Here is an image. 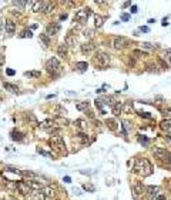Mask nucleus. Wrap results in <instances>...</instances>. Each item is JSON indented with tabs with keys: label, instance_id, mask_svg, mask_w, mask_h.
Here are the masks:
<instances>
[{
	"label": "nucleus",
	"instance_id": "nucleus-30",
	"mask_svg": "<svg viewBox=\"0 0 171 200\" xmlns=\"http://www.w3.org/2000/svg\"><path fill=\"white\" fill-rule=\"evenodd\" d=\"M153 49H157V46L153 43H148V41L141 43V50H153Z\"/></svg>",
	"mask_w": 171,
	"mask_h": 200
},
{
	"label": "nucleus",
	"instance_id": "nucleus-60",
	"mask_svg": "<svg viewBox=\"0 0 171 200\" xmlns=\"http://www.w3.org/2000/svg\"><path fill=\"white\" fill-rule=\"evenodd\" d=\"M66 17H67V15H61V16H60V20H64Z\"/></svg>",
	"mask_w": 171,
	"mask_h": 200
},
{
	"label": "nucleus",
	"instance_id": "nucleus-28",
	"mask_svg": "<svg viewBox=\"0 0 171 200\" xmlns=\"http://www.w3.org/2000/svg\"><path fill=\"white\" fill-rule=\"evenodd\" d=\"M121 104L123 103H115L113 106V107H111V110H113V113L114 114H115V116H120V114H121Z\"/></svg>",
	"mask_w": 171,
	"mask_h": 200
},
{
	"label": "nucleus",
	"instance_id": "nucleus-23",
	"mask_svg": "<svg viewBox=\"0 0 171 200\" xmlns=\"http://www.w3.org/2000/svg\"><path fill=\"white\" fill-rule=\"evenodd\" d=\"M121 112L123 113H131L133 112V103L131 102H126L121 104Z\"/></svg>",
	"mask_w": 171,
	"mask_h": 200
},
{
	"label": "nucleus",
	"instance_id": "nucleus-13",
	"mask_svg": "<svg viewBox=\"0 0 171 200\" xmlns=\"http://www.w3.org/2000/svg\"><path fill=\"white\" fill-rule=\"evenodd\" d=\"M94 50H96V44H94L93 41H87V43L82 44V53L83 55H90V53H93Z\"/></svg>",
	"mask_w": 171,
	"mask_h": 200
},
{
	"label": "nucleus",
	"instance_id": "nucleus-6",
	"mask_svg": "<svg viewBox=\"0 0 171 200\" xmlns=\"http://www.w3.org/2000/svg\"><path fill=\"white\" fill-rule=\"evenodd\" d=\"M46 69H47V72H50V73L57 72V70L60 69V62L57 60L56 57H51V59H49V60L46 62Z\"/></svg>",
	"mask_w": 171,
	"mask_h": 200
},
{
	"label": "nucleus",
	"instance_id": "nucleus-32",
	"mask_svg": "<svg viewBox=\"0 0 171 200\" xmlns=\"http://www.w3.org/2000/svg\"><path fill=\"white\" fill-rule=\"evenodd\" d=\"M3 87L7 89V90H10V92H17V90H19L16 84H10V83H6V81L3 83Z\"/></svg>",
	"mask_w": 171,
	"mask_h": 200
},
{
	"label": "nucleus",
	"instance_id": "nucleus-3",
	"mask_svg": "<svg viewBox=\"0 0 171 200\" xmlns=\"http://www.w3.org/2000/svg\"><path fill=\"white\" fill-rule=\"evenodd\" d=\"M90 15H91V9L90 7H83V9L77 10V12L74 13V20L83 23V22H86V20L89 19Z\"/></svg>",
	"mask_w": 171,
	"mask_h": 200
},
{
	"label": "nucleus",
	"instance_id": "nucleus-56",
	"mask_svg": "<svg viewBox=\"0 0 171 200\" xmlns=\"http://www.w3.org/2000/svg\"><path fill=\"white\" fill-rule=\"evenodd\" d=\"M158 63H160V64H161V66H163V67H164V69H167V64H165V63H164V62H163V60H161V59H160V60H158Z\"/></svg>",
	"mask_w": 171,
	"mask_h": 200
},
{
	"label": "nucleus",
	"instance_id": "nucleus-12",
	"mask_svg": "<svg viewBox=\"0 0 171 200\" xmlns=\"http://www.w3.org/2000/svg\"><path fill=\"white\" fill-rule=\"evenodd\" d=\"M16 190L20 193V194H29V193L32 192V189L27 186L26 182H19V183H16Z\"/></svg>",
	"mask_w": 171,
	"mask_h": 200
},
{
	"label": "nucleus",
	"instance_id": "nucleus-33",
	"mask_svg": "<svg viewBox=\"0 0 171 200\" xmlns=\"http://www.w3.org/2000/svg\"><path fill=\"white\" fill-rule=\"evenodd\" d=\"M40 40L43 41V44H44V46H49L50 44V39H49V36H47L46 33H41L40 34Z\"/></svg>",
	"mask_w": 171,
	"mask_h": 200
},
{
	"label": "nucleus",
	"instance_id": "nucleus-43",
	"mask_svg": "<svg viewBox=\"0 0 171 200\" xmlns=\"http://www.w3.org/2000/svg\"><path fill=\"white\" fill-rule=\"evenodd\" d=\"M54 112L57 113V114H64L66 110L61 107V106H56V109H54Z\"/></svg>",
	"mask_w": 171,
	"mask_h": 200
},
{
	"label": "nucleus",
	"instance_id": "nucleus-2",
	"mask_svg": "<svg viewBox=\"0 0 171 200\" xmlns=\"http://www.w3.org/2000/svg\"><path fill=\"white\" fill-rule=\"evenodd\" d=\"M94 63L100 66V67H106V66L110 64V56L104 52H97L94 55Z\"/></svg>",
	"mask_w": 171,
	"mask_h": 200
},
{
	"label": "nucleus",
	"instance_id": "nucleus-51",
	"mask_svg": "<svg viewBox=\"0 0 171 200\" xmlns=\"http://www.w3.org/2000/svg\"><path fill=\"white\" fill-rule=\"evenodd\" d=\"M3 30H4V22H3V20H0V34L3 33Z\"/></svg>",
	"mask_w": 171,
	"mask_h": 200
},
{
	"label": "nucleus",
	"instance_id": "nucleus-47",
	"mask_svg": "<svg viewBox=\"0 0 171 200\" xmlns=\"http://www.w3.org/2000/svg\"><path fill=\"white\" fill-rule=\"evenodd\" d=\"M58 132H60V130H58V129H49V133L50 135H56V136H58Z\"/></svg>",
	"mask_w": 171,
	"mask_h": 200
},
{
	"label": "nucleus",
	"instance_id": "nucleus-11",
	"mask_svg": "<svg viewBox=\"0 0 171 200\" xmlns=\"http://www.w3.org/2000/svg\"><path fill=\"white\" fill-rule=\"evenodd\" d=\"M4 30L7 33L9 36H13L14 33H16V23L13 22V20H6L4 22Z\"/></svg>",
	"mask_w": 171,
	"mask_h": 200
},
{
	"label": "nucleus",
	"instance_id": "nucleus-15",
	"mask_svg": "<svg viewBox=\"0 0 171 200\" xmlns=\"http://www.w3.org/2000/svg\"><path fill=\"white\" fill-rule=\"evenodd\" d=\"M67 53H69V47L66 46L64 43L58 44V47H57V56L61 57V59H67Z\"/></svg>",
	"mask_w": 171,
	"mask_h": 200
},
{
	"label": "nucleus",
	"instance_id": "nucleus-42",
	"mask_svg": "<svg viewBox=\"0 0 171 200\" xmlns=\"http://www.w3.org/2000/svg\"><path fill=\"white\" fill-rule=\"evenodd\" d=\"M20 175H22V176H29V177H36V173H33V172H22V170H20Z\"/></svg>",
	"mask_w": 171,
	"mask_h": 200
},
{
	"label": "nucleus",
	"instance_id": "nucleus-55",
	"mask_svg": "<svg viewBox=\"0 0 171 200\" xmlns=\"http://www.w3.org/2000/svg\"><path fill=\"white\" fill-rule=\"evenodd\" d=\"M121 19L124 20V22H127V20L130 19V16H128V15H123V16H121Z\"/></svg>",
	"mask_w": 171,
	"mask_h": 200
},
{
	"label": "nucleus",
	"instance_id": "nucleus-54",
	"mask_svg": "<svg viewBox=\"0 0 171 200\" xmlns=\"http://www.w3.org/2000/svg\"><path fill=\"white\" fill-rule=\"evenodd\" d=\"M6 73H7L9 76H13V74H14V70H12V69H7V70H6Z\"/></svg>",
	"mask_w": 171,
	"mask_h": 200
},
{
	"label": "nucleus",
	"instance_id": "nucleus-20",
	"mask_svg": "<svg viewBox=\"0 0 171 200\" xmlns=\"http://www.w3.org/2000/svg\"><path fill=\"white\" fill-rule=\"evenodd\" d=\"M77 140L80 142L82 144H89L90 143V137L86 135V133H77Z\"/></svg>",
	"mask_w": 171,
	"mask_h": 200
},
{
	"label": "nucleus",
	"instance_id": "nucleus-10",
	"mask_svg": "<svg viewBox=\"0 0 171 200\" xmlns=\"http://www.w3.org/2000/svg\"><path fill=\"white\" fill-rule=\"evenodd\" d=\"M58 32H60V24L58 23H50L46 27V34L47 36H54Z\"/></svg>",
	"mask_w": 171,
	"mask_h": 200
},
{
	"label": "nucleus",
	"instance_id": "nucleus-17",
	"mask_svg": "<svg viewBox=\"0 0 171 200\" xmlns=\"http://www.w3.org/2000/svg\"><path fill=\"white\" fill-rule=\"evenodd\" d=\"M41 192L44 193V197H49V199H51V197H54V196H56V189H54V187H50V186L43 187V190H41Z\"/></svg>",
	"mask_w": 171,
	"mask_h": 200
},
{
	"label": "nucleus",
	"instance_id": "nucleus-34",
	"mask_svg": "<svg viewBox=\"0 0 171 200\" xmlns=\"http://www.w3.org/2000/svg\"><path fill=\"white\" fill-rule=\"evenodd\" d=\"M74 126H76V127H79V129H86V126H87V123H86V121H84V120H76V121H74Z\"/></svg>",
	"mask_w": 171,
	"mask_h": 200
},
{
	"label": "nucleus",
	"instance_id": "nucleus-16",
	"mask_svg": "<svg viewBox=\"0 0 171 200\" xmlns=\"http://www.w3.org/2000/svg\"><path fill=\"white\" fill-rule=\"evenodd\" d=\"M26 183H27V186L32 189L33 192H36V190H43L41 183L40 182H37V180H26Z\"/></svg>",
	"mask_w": 171,
	"mask_h": 200
},
{
	"label": "nucleus",
	"instance_id": "nucleus-39",
	"mask_svg": "<svg viewBox=\"0 0 171 200\" xmlns=\"http://www.w3.org/2000/svg\"><path fill=\"white\" fill-rule=\"evenodd\" d=\"M12 139H13V140H19V142H20V140H22V139H23V135H22V133H19V132H13V136H12Z\"/></svg>",
	"mask_w": 171,
	"mask_h": 200
},
{
	"label": "nucleus",
	"instance_id": "nucleus-53",
	"mask_svg": "<svg viewBox=\"0 0 171 200\" xmlns=\"http://www.w3.org/2000/svg\"><path fill=\"white\" fill-rule=\"evenodd\" d=\"M140 116H143V117H147V119H151V114H147V113H140Z\"/></svg>",
	"mask_w": 171,
	"mask_h": 200
},
{
	"label": "nucleus",
	"instance_id": "nucleus-50",
	"mask_svg": "<svg viewBox=\"0 0 171 200\" xmlns=\"http://www.w3.org/2000/svg\"><path fill=\"white\" fill-rule=\"evenodd\" d=\"M86 114H87V117H90V119H94V113L91 112V110H87Z\"/></svg>",
	"mask_w": 171,
	"mask_h": 200
},
{
	"label": "nucleus",
	"instance_id": "nucleus-44",
	"mask_svg": "<svg viewBox=\"0 0 171 200\" xmlns=\"http://www.w3.org/2000/svg\"><path fill=\"white\" fill-rule=\"evenodd\" d=\"M14 4H16V6H19V7H25V6H27V4H29V1H14Z\"/></svg>",
	"mask_w": 171,
	"mask_h": 200
},
{
	"label": "nucleus",
	"instance_id": "nucleus-31",
	"mask_svg": "<svg viewBox=\"0 0 171 200\" xmlns=\"http://www.w3.org/2000/svg\"><path fill=\"white\" fill-rule=\"evenodd\" d=\"M133 55L136 57H144V56H147V52L141 50V49H136V50H133Z\"/></svg>",
	"mask_w": 171,
	"mask_h": 200
},
{
	"label": "nucleus",
	"instance_id": "nucleus-57",
	"mask_svg": "<svg viewBox=\"0 0 171 200\" xmlns=\"http://www.w3.org/2000/svg\"><path fill=\"white\" fill-rule=\"evenodd\" d=\"M3 63H4V56H3V55H0V66H1Z\"/></svg>",
	"mask_w": 171,
	"mask_h": 200
},
{
	"label": "nucleus",
	"instance_id": "nucleus-46",
	"mask_svg": "<svg viewBox=\"0 0 171 200\" xmlns=\"http://www.w3.org/2000/svg\"><path fill=\"white\" fill-rule=\"evenodd\" d=\"M6 170H9V172H13V173H17V175H20V170H17L16 167H10V166H7V167H6Z\"/></svg>",
	"mask_w": 171,
	"mask_h": 200
},
{
	"label": "nucleus",
	"instance_id": "nucleus-25",
	"mask_svg": "<svg viewBox=\"0 0 171 200\" xmlns=\"http://www.w3.org/2000/svg\"><path fill=\"white\" fill-rule=\"evenodd\" d=\"M80 112H86V110H89L90 107V103L89 102H80V103H77V106H76Z\"/></svg>",
	"mask_w": 171,
	"mask_h": 200
},
{
	"label": "nucleus",
	"instance_id": "nucleus-21",
	"mask_svg": "<svg viewBox=\"0 0 171 200\" xmlns=\"http://www.w3.org/2000/svg\"><path fill=\"white\" fill-rule=\"evenodd\" d=\"M160 126H161V129H163L164 132H168V133H171V119L163 120V121L160 123Z\"/></svg>",
	"mask_w": 171,
	"mask_h": 200
},
{
	"label": "nucleus",
	"instance_id": "nucleus-35",
	"mask_svg": "<svg viewBox=\"0 0 171 200\" xmlns=\"http://www.w3.org/2000/svg\"><path fill=\"white\" fill-rule=\"evenodd\" d=\"M53 126H54V121L53 120H46V121L41 123V127H44V129H49V127L51 129Z\"/></svg>",
	"mask_w": 171,
	"mask_h": 200
},
{
	"label": "nucleus",
	"instance_id": "nucleus-19",
	"mask_svg": "<svg viewBox=\"0 0 171 200\" xmlns=\"http://www.w3.org/2000/svg\"><path fill=\"white\" fill-rule=\"evenodd\" d=\"M106 126L108 127V130H111V132H115L117 129H118V123L115 121L114 119H107L106 120Z\"/></svg>",
	"mask_w": 171,
	"mask_h": 200
},
{
	"label": "nucleus",
	"instance_id": "nucleus-49",
	"mask_svg": "<svg viewBox=\"0 0 171 200\" xmlns=\"http://www.w3.org/2000/svg\"><path fill=\"white\" fill-rule=\"evenodd\" d=\"M123 126H124V129H126V132H128V130H130V123H128V121H123Z\"/></svg>",
	"mask_w": 171,
	"mask_h": 200
},
{
	"label": "nucleus",
	"instance_id": "nucleus-37",
	"mask_svg": "<svg viewBox=\"0 0 171 200\" xmlns=\"http://www.w3.org/2000/svg\"><path fill=\"white\" fill-rule=\"evenodd\" d=\"M84 34V37H87V39H91V37H94V32L91 30V29H87V30H84L83 32Z\"/></svg>",
	"mask_w": 171,
	"mask_h": 200
},
{
	"label": "nucleus",
	"instance_id": "nucleus-1",
	"mask_svg": "<svg viewBox=\"0 0 171 200\" xmlns=\"http://www.w3.org/2000/svg\"><path fill=\"white\" fill-rule=\"evenodd\" d=\"M151 164L147 159H137L134 164V173L136 175H143V176H150L151 175Z\"/></svg>",
	"mask_w": 171,
	"mask_h": 200
},
{
	"label": "nucleus",
	"instance_id": "nucleus-26",
	"mask_svg": "<svg viewBox=\"0 0 171 200\" xmlns=\"http://www.w3.org/2000/svg\"><path fill=\"white\" fill-rule=\"evenodd\" d=\"M53 121L56 123L57 126H67L69 124V120L66 119V117H56Z\"/></svg>",
	"mask_w": 171,
	"mask_h": 200
},
{
	"label": "nucleus",
	"instance_id": "nucleus-41",
	"mask_svg": "<svg viewBox=\"0 0 171 200\" xmlns=\"http://www.w3.org/2000/svg\"><path fill=\"white\" fill-rule=\"evenodd\" d=\"M26 76H30V77H40V72H26Z\"/></svg>",
	"mask_w": 171,
	"mask_h": 200
},
{
	"label": "nucleus",
	"instance_id": "nucleus-52",
	"mask_svg": "<svg viewBox=\"0 0 171 200\" xmlns=\"http://www.w3.org/2000/svg\"><path fill=\"white\" fill-rule=\"evenodd\" d=\"M155 200H165V196H164V194H161V193H160V194L157 196V199H155Z\"/></svg>",
	"mask_w": 171,
	"mask_h": 200
},
{
	"label": "nucleus",
	"instance_id": "nucleus-58",
	"mask_svg": "<svg viewBox=\"0 0 171 200\" xmlns=\"http://www.w3.org/2000/svg\"><path fill=\"white\" fill-rule=\"evenodd\" d=\"M131 13H137V6H133L131 7Z\"/></svg>",
	"mask_w": 171,
	"mask_h": 200
},
{
	"label": "nucleus",
	"instance_id": "nucleus-38",
	"mask_svg": "<svg viewBox=\"0 0 171 200\" xmlns=\"http://www.w3.org/2000/svg\"><path fill=\"white\" fill-rule=\"evenodd\" d=\"M164 57L167 59V62L171 64V49H167L165 52H164Z\"/></svg>",
	"mask_w": 171,
	"mask_h": 200
},
{
	"label": "nucleus",
	"instance_id": "nucleus-59",
	"mask_svg": "<svg viewBox=\"0 0 171 200\" xmlns=\"http://www.w3.org/2000/svg\"><path fill=\"white\" fill-rule=\"evenodd\" d=\"M64 182H66V183H70V182H71V179L67 176V177H64Z\"/></svg>",
	"mask_w": 171,
	"mask_h": 200
},
{
	"label": "nucleus",
	"instance_id": "nucleus-24",
	"mask_svg": "<svg viewBox=\"0 0 171 200\" xmlns=\"http://www.w3.org/2000/svg\"><path fill=\"white\" fill-rule=\"evenodd\" d=\"M103 24H104V17L100 16V15H96V16H94V26L98 29V27H101Z\"/></svg>",
	"mask_w": 171,
	"mask_h": 200
},
{
	"label": "nucleus",
	"instance_id": "nucleus-8",
	"mask_svg": "<svg viewBox=\"0 0 171 200\" xmlns=\"http://www.w3.org/2000/svg\"><path fill=\"white\" fill-rule=\"evenodd\" d=\"M49 144L53 146V147H56V149H63L64 147V140H63V137L60 136H53L49 139Z\"/></svg>",
	"mask_w": 171,
	"mask_h": 200
},
{
	"label": "nucleus",
	"instance_id": "nucleus-18",
	"mask_svg": "<svg viewBox=\"0 0 171 200\" xmlns=\"http://www.w3.org/2000/svg\"><path fill=\"white\" fill-rule=\"evenodd\" d=\"M64 44L67 47H74L76 46V36L74 34H67L64 39Z\"/></svg>",
	"mask_w": 171,
	"mask_h": 200
},
{
	"label": "nucleus",
	"instance_id": "nucleus-22",
	"mask_svg": "<svg viewBox=\"0 0 171 200\" xmlns=\"http://www.w3.org/2000/svg\"><path fill=\"white\" fill-rule=\"evenodd\" d=\"M32 200H46L44 197V193L41 190H36V192L32 193Z\"/></svg>",
	"mask_w": 171,
	"mask_h": 200
},
{
	"label": "nucleus",
	"instance_id": "nucleus-27",
	"mask_svg": "<svg viewBox=\"0 0 171 200\" xmlns=\"http://www.w3.org/2000/svg\"><path fill=\"white\" fill-rule=\"evenodd\" d=\"M87 67H89V64L86 63V62H79V63H76V69H77L79 72H86Z\"/></svg>",
	"mask_w": 171,
	"mask_h": 200
},
{
	"label": "nucleus",
	"instance_id": "nucleus-7",
	"mask_svg": "<svg viewBox=\"0 0 171 200\" xmlns=\"http://www.w3.org/2000/svg\"><path fill=\"white\" fill-rule=\"evenodd\" d=\"M144 192H146L148 199H157V196L160 194V187L158 186H147Z\"/></svg>",
	"mask_w": 171,
	"mask_h": 200
},
{
	"label": "nucleus",
	"instance_id": "nucleus-5",
	"mask_svg": "<svg viewBox=\"0 0 171 200\" xmlns=\"http://www.w3.org/2000/svg\"><path fill=\"white\" fill-rule=\"evenodd\" d=\"M111 46L115 50H121V49L128 46V40L126 39V37H114L113 41H111Z\"/></svg>",
	"mask_w": 171,
	"mask_h": 200
},
{
	"label": "nucleus",
	"instance_id": "nucleus-29",
	"mask_svg": "<svg viewBox=\"0 0 171 200\" xmlns=\"http://www.w3.org/2000/svg\"><path fill=\"white\" fill-rule=\"evenodd\" d=\"M56 6V3L54 1H46V7H44V13H51L53 12V9Z\"/></svg>",
	"mask_w": 171,
	"mask_h": 200
},
{
	"label": "nucleus",
	"instance_id": "nucleus-14",
	"mask_svg": "<svg viewBox=\"0 0 171 200\" xmlns=\"http://www.w3.org/2000/svg\"><path fill=\"white\" fill-rule=\"evenodd\" d=\"M44 7H46V1H32V10L34 13L44 12Z\"/></svg>",
	"mask_w": 171,
	"mask_h": 200
},
{
	"label": "nucleus",
	"instance_id": "nucleus-40",
	"mask_svg": "<svg viewBox=\"0 0 171 200\" xmlns=\"http://www.w3.org/2000/svg\"><path fill=\"white\" fill-rule=\"evenodd\" d=\"M32 36H33L32 30H23L20 33V37H32Z\"/></svg>",
	"mask_w": 171,
	"mask_h": 200
},
{
	"label": "nucleus",
	"instance_id": "nucleus-45",
	"mask_svg": "<svg viewBox=\"0 0 171 200\" xmlns=\"http://www.w3.org/2000/svg\"><path fill=\"white\" fill-rule=\"evenodd\" d=\"M139 142H140L141 144H144V146H147V144H148V139L143 136V137H140V139H139Z\"/></svg>",
	"mask_w": 171,
	"mask_h": 200
},
{
	"label": "nucleus",
	"instance_id": "nucleus-4",
	"mask_svg": "<svg viewBox=\"0 0 171 200\" xmlns=\"http://www.w3.org/2000/svg\"><path fill=\"white\" fill-rule=\"evenodd\" d=\"M154 156L157 159L163 160V161H170L171 156H170V152L167 150V149H164V147H155L154 149Z\"/></svg>",
	"mask_w": 171,
	"mask_h": 200
},
{
	"label": "nucleus",
	"instance_id": "nucleus-36",
	"mask_svg": "<svg viewBox=\"0 0 171 200\" xmlns=\"http://www.w3.org/2000/svg\"><path fill=\"white\" fill-rule=\"evenodd\" d=\"M161 112H163L164 117H168V119H170V117H171V106H167V107H165V109H163Z\"/></svg>",
	"mask_w": 171,
	"mask_h": 200
},
{
	"label": "nucleus",
	"instance_id": "nucleus-9",
	"mask_svg": "<svg viewBox=\"0 0 171 200\" xmlns=\"http://www.w3.org/2000/svg\"><path fill=\"white\" fill-rule=\"evenodd\" d=\"M146 190V187H144V184L143 182H136V183L133 184V194H134V197L137 199L140 194H143V192Z\"/></svg>",
	"mask_w": 171,
	"mask_h": 200
},
{
	"label": "nucleus",
	"instance_id": "nucleus-48",
	"mask_svg": "<svg viewBox=\"0 0 171 200\" xmlns=\"http://www.w3.org/2000/svg\"><path fill=\"white\" fill-rule=\"evenodd\" d=\"M10 13H12L13 16H16V17H20V16H22V13H20L19 10H14V9H13V10H10Z\"/></svg>",
	"mask_w": 171,
	"mask_h": 200
}]
</instances>
